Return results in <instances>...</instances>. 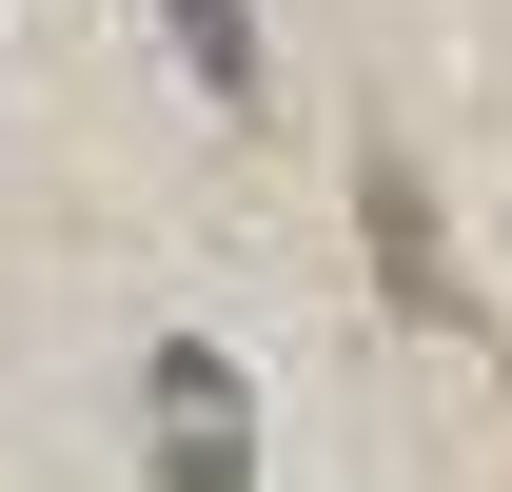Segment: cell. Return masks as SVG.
<instances>
[{
	"mask_svg": "<svg viewBox=\"0 0 512 492\" xmlns=\"http://www.w3.org/2000/svg\"><path fill=\"white\" fill-rule=\"evenodd\" d=\"M158 20H178L197 99H237V119H256V79H276V60H256V0H158Z\"/></svg>",
	"mask_w": 512,
	"mask_h": 492,
	"instance_id": "obj_3",
	"label": "cell"
},
{
	"mask_svg": "<svg viewBox=\"0 0 512 492\" xmlns=\"http://www.w3.org/2000/svg\"><path fill=\"white\" fill-rule=\"evenodd\" d=\"M355 217H375V296L394 315H473V296H453V237H434V178H414L394 138L355 158Z\"/></svg>",
	"mask_w": 512,
	"mask_h": 492,
	"instance_id": "obj_1",
	"label": "cell"
},
{
	"mask_svg": "<svg viewBox=\"0 0 512 492\" xmlns=\"http://www.w3.org/2000/svg\"><path fill=\"white\" fill-rule=\"evenodd\" d=\"M158 492H256V453H237V355H158Z\"/></svg>",
	"mask_w": 512,
	"mask_h": 492,
	"instance_id": "obj_2",
	"label": "cell"
}]
</instances>
